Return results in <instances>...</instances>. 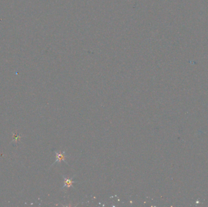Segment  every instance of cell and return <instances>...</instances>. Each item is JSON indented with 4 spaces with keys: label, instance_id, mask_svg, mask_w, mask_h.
<instances>
[{
    "label": "cell",
    "instance_id": "6da1fadb",
    "mask_svg": "<svg viewBox=\"0 0 208 207\" xmlns=\"http://www.w3.org/2000/svg\"><path fill=\"white\" fill-rule=\"evenodd\" d=\"M55 156H56V160H55V162L52 165V166L56 163H60L62 161L65 162L66 155L65 154V152H63V153L60 152V151L55 152Z\"/></svg>",
    "mask_w": 208,
    "mask_h": 207
},
{
    "label": "cell",
    "instance_id": "7a4b0ae2",
    "mask_svg": "<svg viewBox=\"0 0 208 207\" xmlns=\"http://www.w3.org/2000/svg\"><path fill=\"white\" fill-rule=\"evenodd\" d=\"M74 183V181L73 180V178H68V179H65V183H64V186L63 187V189H65V187L66 188H68L69 187H73V183Z\"/></svg>",
    "mask_w": 208,
    "mask_h": 207
}]
</instances>
